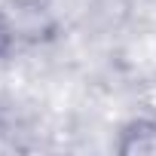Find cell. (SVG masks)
<instances>
[{"label":"cell","mask_w":156,"mask_h":156,"mask_svg":"<svg viewBox=\"0 0 156 156\" xmlns=\"http://www.w3.org/2000/svg\"><path fill=\"white\" fill-rule=\"evenodd\" d=\"M113 150L119 156H156V116L129 119L119 129Z\"/></svg>","instance_id":"6da1fadb"},{"label":"cell","mask_w":156,"mask_h":156,"mask_svg":"<svg viewBox=\"0 0 156 156\" xmlns=\"http://www.w3.org/2000/svg\"><path fill=\"white\" fill-rule=\"evenodd\" d=\"M19 46V31H16V22L12 16L0 6V61H6Z\"/></svg>","instance_id":"7a4b0ae2"},{"label":"cell","mask_w":156,"mask_h":156,"mask_svg":"<svg viewBox=\"0 0 156 156\" xmlns=\"http://www.w3.org/2000/svg\"><path fill=\"white\" fill-rule=\"evenodd\" d=\"M9 6H16V9H22V12H37L46 0H6Z\"/></svg>","instance_id":"3957f363"}]
</instances>
